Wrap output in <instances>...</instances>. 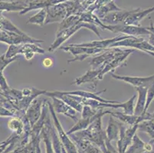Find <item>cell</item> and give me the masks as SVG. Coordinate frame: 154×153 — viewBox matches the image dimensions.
<instances>
[{"instance_id": "cell-35", "label": "cell", "mask_w": 154, "mask_h": 153, "mask_svg": "<svg viewBox=\"0 0 154 153\" xmlns=\"http://www.w3.org/2000/svg\"><path fill=\"white\" fill-rule=\"evenodd\" d=\"M0 88L3 91L4 93L7 92L8 90H10V87L9 86V84H7V81L5 78L4 77L3 71H0Z\"/></svg>"}, {"instance_id": "cell-9", "label": "cell", "mask_w": 154, "mask_h": 153, "mask_svg": "<svg viewBox=\"0 0 154 153\" xmlns=\"http://www.w3.org/2000/svg\"><path fill=\"white\" fill-rule=\"evenodd\" d=\"M45 95L49 96V97H56L64 101V103H67L68 106H71L74 109H75L78 113H82L83 109V104H82V99L81 96H75V95H70L63 93L61 91H48L46 90Z\"/></svg>"}, {"instance_id": "cell-4", "label": "cell", "mask_w": 154, "mask_h": 153, "mask_svg": "<svg viewBox=\"0 0 154 153\" xmlns=\"http://www.w3.org/2000/svg\"><path fill=\"white\" fill-rule=\"evenodd\" d=\"M61 50H64L65 52H68L75 56V57L71 60H68V63L75 62V61H83L88 57L95 55L97 54H100L105 49L97 48V47H78L69 44L68 46H61L59 47Z\"/></svg>"}, {"instance_id": "cell-31", "label": "cell", "mask_w": 154, "mask_h": 153, "mask_svg": "<svg viewBox=\"0 0 154 153\" xmlns=\"http://www.w3.org/2000/svg\"><path fill=\"white\" fill-rule=\"evenodd\" d=\"M47 17V10L46 8H41L37 14L29 18L27 21V24H32V25H37L39 26H43Z\"/></svg>"}, {"instance_id": "cell-8", "label": "cell", "mask_w": 154, "mask_h": 153, "mask_svg": "<svg viewBox=\"0 0 154 153\" xmlns=\"http://www.w3.org/2000/svg\"><path fill=\"white\" fill-rule=\"evenodd\" d=\"M29 52H34L35 54H44L45 50L42 48L38 44H32V43H27V44H12L9 46V48L5 53V57L8 58H12L16 57L18 54H23Z\"/></svg>"}, {"instance_id": "cell-39", "label": "cell", "mask_w": 154, "mask_h": 153, "mask_svg": "<svg viewBox=\"0 0 154 153\" xmlns=\"http://www.w3.org/2000/svg\"><path fill=\"white\" fill-rule=\"evenodd\" d=\"M152 121H153V123H154V113H153V114H152Z\"/></svg>"}, {"instance_id": "cell-24", "label": "cell", "mask_w": 154, "mask_h": 153, "mask_svg": "<svg viewBox=\"0 0 154 153\" xmlns=\"http://www.w3.org/2000/svg\"><path fill=\"white\" fill-rule=\"evenodd\" d=\"M28 7L26 2H6L0 0V12H22Z\"/></svg>"}, {"instance_id": "cell-26", "label": "cell", "mask_w": 154, "mask_h": 153, "mask_svg": "<svg viewBox=\"0 0 154 153\" xmlns=\"http://www.w3.org/2000/svg\"><path fill=\"white\" fill-rule=\"evenodd\" d=\"M105 132H106V136L109 141H117L119 138V133H120L118 120H116L113 116H110L108 125Z\"/></svg>"}, {"instance_id": "cell-34", "label": "cell", "mask_w": 154, "mask_h": 153, "mask_svg": "<svg viewBox=\"0 0 154 153\" xmlns=\"http://www.w3.org/2000/svg\"><path fill=\"white\" fill-rule=\"evenodd\" d=\"M17 138H19V137L17 136L14 134V133H12V136H10L5 141L2 142V143H0V153H3L4 151L7 149V148L9 146V145H10L11 143H12L15 139Z\"/></svg>"}, {"instance_id": "cell-14", "label": "cell", "mask_w": 154, "mask_h": 153, "mask_svg": "<svg viewBox=\"0 0 154 153\" xmlns=\"http://www.w3.org/2000/svg\"><path fill=\"white\" fill-rule=\"evenodd\" d=\"M140 8L136 9H131V10H127L123 9L121 11H117V12H110L107 15H105L103 19H100L104 25H124L126 19L131 15L134 12H137Z\"/></svg>"}, {"instance_id": "cell-20", "label": "cell", "mask_w": 154, "mask_h": 153, "mask_svg": "<svg viewBox=\"0 0 154 153\" xmlns=\"http://www.w3.org/2000/svg\"><path fill=\"white\" fill-rule=\"evenodd\" d=\"M68 136L75 143L78 150L79 151L84 153H103V151L97 145H96L94 143L91 142L89 140L78 138L74 135V133L68 135Z\"/></svg>"}, {"instance_id": "cell-15", "label": "cell", "mask_w": 154, "mask_h": 153, "mask_svg": "<svg viewBox=\"0 0 154 153\" xmlns=\"http://www.w3.org/2000/svg\"><path fill=\"white\" fill-rule=\"evenodd\" d=\"M47 100L48 99H45V98H35L31 103L28 109H26V116L29 120L32 127L38 120V119L41 116L43 105Z\"/></svg>"}, {"instance_id": "cell-12", "label": "cell", "mask_w": 154, "mask_h": 153, "mask_svg": "<svg viewBox=\"0 0 154 153\" xmlns=\"http://www.w3.org/2000/svg\"><path fill=\"white\" fill-rule=\"evenodd\" d=\"M112 78L118 81H122L127 84H131L134 87H146L148 88L151 85L154 84V74L149 77H131V76H120L117 74H110Z\"/></svg>"}, {"instance_id": "cell-23", "label": "cell", "mask_w": 154, "mask_h": 153, "mask_svg": "<svg viewBox=\"0 0 154 153\" xmlns=\"http://www.w3.org/2000/svg\"><path fill=\"white\" fill-rule=\"evenodd\" d=\"M152 12H154V6L146 8L145 10H141L140 8L137 12L133 13L132 15H130V16L126 19L124 25L139 26V25H140V22L143 19H145L147 15H149V14L152 13Z\"/></svg>"}, {"instance_id": "cell-38", "label": "cell", "mask_w": 154, "mask_h": 153, "mask_svg": "<svg viewBox=\"0 0 154 153\" xmlns=\"http://www.w3.org/2000/svg\"><path fill=\"white\" fill-rule=\"evenodd\" d=\"M146 29H147L148 30L151 32V33H152L154 35V25H153V24H152V22H150V26L148 28H146Z\"/></svg>"}, {"instance_id": "cell-11", "label": "cell", "mask_w": 154, "mask_h": 153, "mask_svg": "<svg viewBox=\"0 0 154 153\" xmlns=\"http://www.w3.org/2000/svg\"><path fill=\"white\" fill-rule=\"evenodd\" d=\"M123 50H124L119 48V47H111V48L105 49L103 52L98 54V56L93 57L90 61L89 64L92 67V69H97L103 64L105 65L108 62H110L112 59L121 54Z\"/></svg>"}, {"instance_id": "cell-25", "label": "cell", "mask_w": 154, "mask_h": 153, "mask_svg": "<svg viewBox=\"0 0 154 153\" xmlns=\"http://www.w3.org/2000/svg\"><path fill=\"white\" fill-rule=\"evenodd\" d=\"M137 92L138 93V97H137V105L134 109V115L137 116H141L144 113L145 109L146 101V92H147V88L146 87H136Z\"/></svg>"}, {"instance_id": "cell-30", "label": "cell", "mask_w": 154, "mask_h": 153, "mask_svg": "<svg viewBox=\"0 0 154 153\" xmlns=\"http://www.w3.org/2000/svg\"><path fill=\"white\" fill-rule=\"evenodd\" d=\"M137 131L145 133L149 136L151 139H154V123L150 120H144L137 125Z\"/></svg>"}, {"instance_id": "cell-18", "label": "cell", "mask_w": 154, "mask_h": 153, "mask_svg": "<svg viewBox=\"0 0 154 153\" xmlns=\"http://www.w3.org/2000/svg\"><path fill=\"white\" fill-rule=\"evenodd\" d=\"M52 99V106L54 109V112L58 114H63L64 116H68V117L71 118V120H75V121H78V118L77 116L78 112L71 108V106H68L67 103H65L64 101L61 99H58L56 97H51Z\"/></svg>"}, {"instance_id": "cell-10", "label": "cell", "mask_w": 154, "mask_h": 153, "mask_svg": "<svg viewBox=\"0 0 154 153\" xmlns=\"http://www.w3.org/2000/svg\"><path fill=\"white\" fill-rule=\"evenodd\" d=\"M134 51H135V49L134 48L125 49V50H123V52L121 54L117 55V57H114L113 59H112L111 61L107 63V64H105L103 70H102L101 72L99 74L98 80L101 81V80H103L105 74L110 73L112 71L115 70L116 68L120 67V66L125 65L127 57L131 55V54H133Z\"/></svg>"}, {"instance_id": "cell-7", "label": "cell", "mask_w": 154, "mask_h": 153, "mask_svg": "<svg viewBox=\"0 0 154 153\" xmlns=\"http://www.w3.org/2000/svg\"><path fill=\"white\" fill-rule=\"evenodd\" d=\"M107 31L113 33H123L126 35L134 36V37H148L151 33L146 28L142 27L141 25H107Z\"/></svg>"}, {"instance_id": "cell-2", "label": "cell", "mask_w": 154, "mask_h": 153, "mask_svg": "<svg viewBox=\"0 0 154 153\" xmlns=\"http://www.w3.org/2000/svg\"><path fill=\"white\" fill-rule=\"evenodd\" d=\"M46 10H47V17L45 25L54 23V22L61 23L70 15H75V0H70L63 3L47 7Z\"/></svg>"}, {"instance_id": "cell-36", "label": "cell", "mask_w": 154, "mask_h": 153, "mask_svg": "<svg viewBox=\"0 0 154 153\" xmlns=\"http://www.w3.org/2000/svg\"><path fill=\"white\" fill-rule=\"evenodd\" d=\"M0 116H3V117L9 116V117H12V116H15V114H14L13 112L6 109L4 106H0Z\"/></svg>"}, {"instance_id": "cell-19", "label": "cell", "mask_w": 154, "mask_h": 153, "mask_svg": "<svg viewBox=\"0 0 154 153\" xmlns=\"http://www.w3.org/2000/svg\"><path fill=\"white\" fill-rule=\"evenodd\" d=\"M110 113V110H103V109H100L99 112L95 115L94 117L92 118H88V119H84V118H81L80 120H78L76 122L74 126L67 132V134L70 135L72 133H75L76 132L82 131V130H86L88 126H90L95 120H97V118L100 116H103L106 114H109Z\"/></svg>"}, {"instance_id": "cell-21", "label": "cell", "mask_w": 154, "mask_h": 153, "mask_svg": "<svg viewBox=\"0 0 154 153\" xmlns=\"http://www.w3.org/2000/svg\"><path fill=\"white\" fill-rule=\"evenodd\" d=\"M68 1H70V0H29V1H26V3L28 5L27 8L19 12V14L24 15L32 10L38 9V8H46L47 7L58 5L59 3H63Z\"/></svg>"}, {"instance_id": "cell-6", "label": "cell", "mask_w": 154, "mask_h": 153, "mask_svg": "<svg viewBox=\"0 0 154 153\" xmlns=\"http://www.w3.org/2000/svg\"><path fill=\"white\" fill-rule=\"evenodd\" d=\"M0 42L12 45V44H27V43L42 44L44 42V41L34 38L28 35L25 32L22 34H18L15 32L0 30Z\"/></svg>"}, {"instance_id": "cell-3", "label": "cell", "mask_w": 154, "mask_h": 153, "mask_svg": "<svg viewBox=\"0 0 154 153\" xmlns=\"http://www.w3.org/2000/svg\"><path fill=\"white\" fill-rule=\"evenodd\" d=\"M47 104L48 106V110L51 114V117L54 121V126L56 129V131L58 133V136H59L62 145L64 146V149L66 151L67 153H78V148H77L75 143L73 142V140L70 138V136L67 134V133L64 130L61 123L58 120V117L56 116V113L54 112V109L53 108L52 104L50 103L49 100L48 99Z\"/></svg>"}, {"instance_id": "cell-16", "label": "cell", "mask_w": 154, "mask_h": 153, "mask_svg": "<svg viewBox=\"0 0 154 153\" xmlns=\"http://www.w3.org/2000/svg\"><path fill=\"white\" fill-rule=\"evenodd\" d=\"M104 64L100 66V67L97 68V69H92L90 71H87L84 75L82 77L76 78L75 81H73V85H77V86H81L82 84H85L86 83L91 84V88L93 89V90H95L97 89V81H98V76L101 71L103 70Z\"/></svg>"}, {"instance_id": "cell-40", "label": "cell", "mask_w": 154, "mask_h": 153, "mask_svg": "<svg viewBox=\"0 0 154 153\" xmlns=\"http://www.w3.org/2000/svg\"><path fill=\"white\" fill-rule=\"evenodd\" d=\"M9 1H10V2H11V1H12V0H9Z\"/></svg>"}, {"instance_id": "cell-37", "label": "cell", "mask_w": 154, "mask_h": 153, "mask_svg": "<svg viewBox=\"0 0 154 153\" xmlns=\"http://www.w3.org/2000/svg\"><path fill=\"white\" fill-rule=\"evenodd\" d=\"M45 61H47V63L44 62V61H42V64H43V65L45 66V67H51V66L52 65L53 62H52V61H51V60L50 58H46L45 60Z\"/></svg>"}, {"instance_id": "cell-29", "label": "cell", "mask_w": 154, "mask_h": 153, "mask_svg": "<svg viewBox=\"0 0 154 153\" xmlns=\"http://www.w3.org/2000/svg\"><path fill=\"white\" fill-rule=\"evenodd\" d=\"M121 10H123V8H119V7L117 6V5H116L113 1V2H109V3L101 6L100 8H99L98 9H97L95 12H96L97 16L100 19H103L105 15H107V14L110 13V12H117V11H121Z\"/></svg>"}, {"instance_id": "cell-27", "label": "cell", "mask_w": 154, "mask_h": 153, "mask_svg": "<svg viewBox=\"0 0 154 153\" xmlns=\"http://www.w3.org/2000/svg\"><path fill=\"white\" fill-rule=\"evenodd\" d=\"M8 127L9 130L19 138L23 136L25 125L23 121L19 116H12L8 122Z\"/></svg>"}, {"instance_id": "cell-22", "label": "cell", "mask_w": 154, "mask_h": 153, "mask_svg": "<svg viewBox=\"0 0 154 153\" xmlns=\"http://www.w3.org/2000/svg\"><path fill=\"white\" fill-rule=\"evenodd\" d=\"M152 151V145L146 143L141 140L137 133L133 137L131 145L127 148L125 153H150Z\"/></svg>"}, {"instance_id": "cell-1", "label": "cell", "mask_w": 154, "mask_h": 153, "mask_svg": "<svg viewBox=\"0 0 154 153\" xmlns=\"http://www.w3.org/2000/svg\"><path fill=\"white\" fill-rule=\"evenodd\" d=\"M83 28H85V29H88L89 30L92 31L97 36H98L100 39H102L101 36H100V33L98 32V27H97L96 25L91 23H87V22H78V23L75 24V25L71 26V27L68 28V29H65L64 30L56 32L55 39H54V42L51 44V46L48 48V51L49 52H54V51H55L57 49H58L61 47V44L64 42L66 41L74 34H75L78 31L83 29Z\"/></svg>"}, {"instance_id": "cell-33", "label": "cell", "mask_w": 154, "mask_h": 153, "mask_svg": "<svg viewBox=\"0 0 154 153\" xmlns=\"http://www.w3.org/2000/svg\"><path fill=\"white\" fill-rule=\"evenodd\" d=\"M16 61H18V56L12 57V58H8L5 57V54L1 55L0 56V71H3L9 64Z\"/></svg>"}, {"instance_id": "cell-17", "label": "cell", "mask_w": 154, "mask_h": 153, "mask_svg": "<svg viewBox=\"0 0 154 153\" xmlns=\"http://www.w3.org/2000/svg\"><path fill=\"white\" fill-rule=\"evenodd\" d=\"M131 37L130 35H118L117 37L112 38L108 39H100L98 41H93L87 42V43H81V44H71V45L78 46V47H97L100 49H107L110 47L112 44L115 42L127 39Z\"/></svg>"}, {"instance_id": "cell-28", "label": "cell", "mask_w": 154, "mask_h": 153, "mask_svg": "<svg viewBox=\"0 0 154 153\" xmlns=\"http://www.w3.org/2000/svg\"><path fill=\"white\" fill-rule=\"evenodd\" d=\"M0 30L5 31V32H15V33L18 34L24 33L19 28L16 27L10 20H9L4 15H2V12H0Z\"/></svg>"}, {"instance_id": "cell-13", "label": "cell", "mask_w": 154, "mask_h": 153, "mask_svg": "<svg viewBox=\"0 0 154 153\" xmlns=\"http://www.w3.org/2000/svg\"><path fill=\"white\" fill-rule=\"evenodd\" d=\"M110 116H113L116 119V120H119L121 123H124L125 125L129 126H134V125L139 124L141 122L144 121V120H150L152 117V114H150L148 112L143 113L141 116H137V115H128L125 114L124 113H120V112H113L110 110Z\"/></svg>"}, {"instance_id": "cell-5", "label": "cell", "mask_w": 154, "mask_h": 153, "mask_svg": "<svg viewBox=\"0 0 154 153\" xmlns=\"http://www.w3.org/2000/svg\"><path fill=\"white\" fill-rule=\"evenodd\" d=\"M137 125L129 126L119 121L120 133H119V138L117 140V152L125 153L127 148L131 145L133 137L135 133H137Z\"/></svg>"}, {"instance_id": "cell-32", "label": "cell", "mask_w": 154, "mask_h": 153, "mask_svg": "<svg viewBox=\"0 0 154 153\" xmlns=\"http://www.w3.org/2000/svg\"><path fill=\"white\" fill-rule=\"evenodd\" d=\"M103 109V108H101ZM100 109H93L91 106H87V105H84L83 109L82 111V118L84 119H88V118H92L98 113L99 110Z\"/></svg>"}]
</instances>
